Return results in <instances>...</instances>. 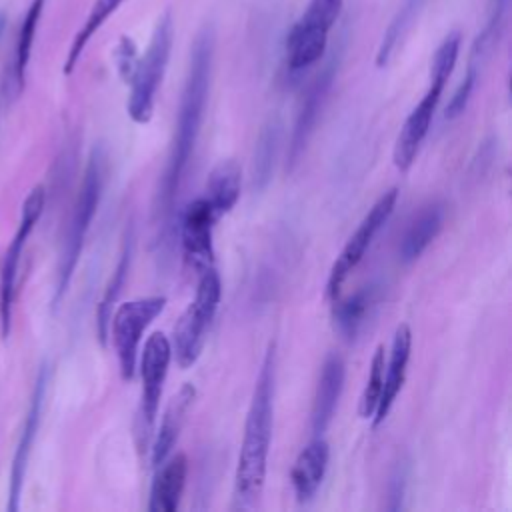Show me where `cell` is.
Listing matches in <instances>:
<instances>
[{
    "label": "cell",
    "instance_id": "obj_16",
    "mask_svg": "<svg viewBox=\"0 0 512 512\" xmlns=\"http://www.w3.org/2000/svg\"><path fill=\"white\" fill-rule=\"evenodd\" d=\"M410 352H412V330H410L408 324H400L394 332V338H392V348H390L388 362L384 364L382 396H380L378 408L372 416L374 426H380L386 420V416L390 414V410L394 406V400H396L398 392L404 386Z\"/></svg>",
    "mask_w": 512,
    "mask_h": 512
},
{
    "label": "cell",
    "instance_id": "obj_15",
    "mask_svg": "<svg viewBox=\"0 0 512 512\" xmlns=\"http://www.w3.org/2000/svg\"><path fill=\"white\" fill-rule=\"evenodd\" d=\"M344 378H346V364L340 354L330 352L320 368L314 400H312V432L314 436H322L326 428L330 426L342 388H344Z\"/></svg>",
    "mask_w": 512,
    "mask_h": 512
},
{
    "label": "cell",
    "instance_id": "obj_31",
    "mask_svg": "<svg viewBox=\"0 0 512 512\" xmlns=\"http://www.w3.org/2000/svg\"><path fill=\"white\" fill-rule=\"evenodd\" d=\"M406 494V466H396V470L390 476L388 482V510H400L402 508V500Z\"/></svg>",
    "mask_w": 512,
    "mask_h": 512
},
{
    "label": "cell",
    "instance_id": "obj_9",
    "mask_svg": "<svg viewBox=\"0 0 512 512\" xmlns=\"http://www.w3.org/2000/svg\"><path fill=\"white\" fill-rule=\"evenodd\" d=\"M452 64L444 62V60H432L430 62V84L428 90L424 92V96L420 98V102L412 108V112L408 114V118L404 120L398 136H396V144H394V166L400 172L410 170V166L416 160V154L420 150V144L424 142L428 130H430V122L434 118L436 106L440 102V96L444 92V86L452 74Z\"/></svg>",
    "mask_w": 512,
    "mask_h": 512
},
{
    "label": "cell",
    "instance_id": "obj_6",
    "mask_svg": "<svg viewBox=\"0 0 512 512\" xmlns=\"http://www.w3.org/2000/svg\"><path fill=\"white\" fill-rule=\"evenodd\" d=\"M170 360H172V346L168 336L164 332L150 334L140 354L142 392H140V404L134 418V438L140 454L150 448V442L154 436L158 404H160L162 388L168 376Z\"/></svg>",
    "mask_w": 512,
    "mask_h": 512
},
{
    "label": "cell",
    "instance_id": "obj_19",
    "mask_svg": "<svg viewBox=\"0 0 512 512\" xmlns=\"http://www.w3.org/2000/svg\"><path fill=\"white\" fill-rule=\"evenodd\" d=\"M194 396H196V388L192 384H184L178 394L170 400V404L166 406V412L162 416V422H160V428L158 432L152 436V442H150V458H152V466L154 470L170 456L178 436H180V430L186 422V416H188V410L194 402Z\"/></svg>",
    "mask_w": 512,
    "mask_h": 512
},
{
    "label": "cell",
    "instance_id": "obj_3",
    "mask_svg": "<svg viewBox=\"0 0 512 512\" xmlns=\"http://www.w3.org/2000/svg\"><path fill=\"white\" fill-rule=\"evenodd\" d=\"M106 150L102 146H94L84 170V178L72 208V216L68 222L66 238H64V248L58 264V282H56V294H54V304L62 300L66 294L72 274L76 270L80 252L84 248V240L88 234V228L92 224V218L98 210L102 190L106 184Z\"/></svg>",
    "mask_w": 512,
    "mask_h": 512
},
{
    "label": "cell",
    "instance_id": "obj_2",
    "mask_svg": "<svg viewBox=\"0 0 512 512\" xmlns=\"http://www.w3.org/2000/svg\"><path fill=\"white\" fill-rule=\"evenodd\" d=\"M274 344L268 346L264 362L260 366L256 386L252 392L250 408L244 424V438L238 454L234 474V494L238 506H252L264 488L268 450L272 438L274 416V378H276Z\"/></svg>",
    "mask_w": 512,
    "mask_h": 512
},
{
    "label": "cell",
    "instance_id": "obj_27",
    "mask_svg": "<svg viewBox=\"0 0 512 512\" xmlns=\"http://www.w3.org/2000/svg\"><path fill=\"white\" fill-rule=\"evenodd\" d=\"M422 2H424V0H404V4L400 6L398 14H396L394 20L390 22L386 34L382 36L380 48H378V52H376V66H378V68H384V66L390 62V58H392V54H394L398 42L404 38V34H406L408 28L412 26V22H414V18H416V14H418Z\"/></svg>",
    "mask_w": 512,
    "mask_h": 512
},
{
    "label": "cell",
    "instance_id": "obj_32",
    "mask_svg": "<svg viewBox=\"0 0 512 512\" xmlns=\"http://www.w3.org/2000/svg\"><path fill=\"white\" fill-rule=\"evenodd\" d=\"M2 22H4V18L0 16V32H2Z\"/></svg>",
    "mask_w": 512,
    "mask_h": 512
},
{
    "label": "cell",
    "instance_id": "obj_21",
    "mask_svg": "<svg viewBox=\"0 0 512 512\" xmlns=\"http://www.w3.org/2000/svg\"><path fill=\"white\" fill-rule=\"evenodd\" d=\"M378 298V288L376 286H364L360 290H356L354 294L346 296L344 300H332V324L334 330L346 338L352 340L356 338V334L360 332V328L364 326L372 306L376 304Z\"/></svg>",
    "mask_w": 512,
    "mask_h": 512
},
{
    "label": "cell",
    "instance_id": "obj_30",
    "mask_svg": "<svg viewBox=\"0 0 512 512\" xmlns=\"http://www.w3.org/2000/svg\"><path fill=\"white\" fill-rule=\"evenodd\" d=\"M476 82H478V76L466 72L464 80L460 82V86L456 88V92L452 94V98H450V102H448V106H446V110H444V118L452 120V118L460 116V114L466 110V106H468V102H470V96H472V92H474Z\"/></svg>",
    "mask_w": 512,
    "mask_h": 512
},
{
    "label": "cell",
    "instance_id": "obj_20",
    "mask_svg": "<svg viewBox=\"0 0 512 512\" xmlns=\"http://www.w3.org/2000/svg\"><path fill=\"white\" fill-rule=\"evenodd\" d=\"M444 222V208L440 204L424 206L416 218L406 228L400 240V260L410 264L420 258V254L430 246V242L438 236Z\"/></svg>",
    "mask_w": 512,
    "mask_h": 512
},
{
    "label": "cell",
    "instance_id": "obj_29",
    "mask_svg": "<svg viewBox=\"0 0 512 512\" xmlns=\"http://www.w3.org/2000/svg\"><path fill=\"white\" fill-rule=\"evenodd\" d=\"M114 60H116V68L118 74L124 82H130L134 76V70L138 66V48L134 44V40L130 36H122L116 50H114Z\"/></svg>",
    "mask_w": 512,
    "mask_h": 512
},
{
    "label": "cell",
    "instance_id": "obj_11",
    "mask_svg": "<svg viewBox=\"0 0 512 512\" xmlns=\"http://www.w3.org/2000/svg\"><path fill=\"white\" fill-rule=\"evenodd\" d=\"M44 204H46L44 186L32 188V192L26 196V200L22 204L16 234H14V238L8 246L4 262H2V272H0V332H2V338H8V332H10L20 258H22V252H24V246L28 242L30 232L34 230L38 218L44 212Z\"/></svg>",
    "mask_w": 512,
    "mask_h": 512
},
{
    "label": "cell",
    "instance_id": "obj_12",
    "mask_svg": "<svg viewBox=\"0 0 512 512\" xmlns=\"http://www.w3.org/2000/svg\"><path fill=\"white\" fill-rule=\"evenodd\" d=\"M338 62H340V54H334L304 92L300 110L296 114L294 130L290 136V144H288V160H286L288 170H292L298 164L302 152L306 150V144L316 128V122L320 118L326 96L332 88V82H334V76L338 70Z\"/></svg>",
    "mask_w": 512,
    "mask_h": 512
},
{
    "label": "cell",
    "instance_id": "obj_28",
    "mask_svg": "<svg viewBox=\"0 0 512 512\" xmlns=\"http://www.w3.org/2000/svg\"><path fill=\"white\" fill-rule=\"evenodd\" d=\"M384 364H386L384 346H378L374 356H372L370 374H368L366 386H364L360 402H358V416L364 418V420L372 418L376 408H378V402H380V396H382V384H384Z\"/></svg>",
    "mask_w": 512,
    "mask_h": 512
},
{
    "label": "cell",
    "instance_id": "obj_7",
    "mask_svg": "<svg viewBox=\"0 0 512 512\" xmlns=\"http://www.w3.org/2000/svg\"><path fill=\"white\" fill-rule=\"evenodd\" d=\"M344 0H310L286 38V64L292 74L316 64L326 50L328 32L342 12Z\"/></svg>",
    "mask_w": 512,
    "mask_h": 512
},
{
    "label": "cell",
    "instance_id": "obj_26",
    "mask_svg": "<svg viewBox=\"0 0 512 512\" xmlns=\"http://www.w3.org/2000/svg\"><path fill=\"white\" fill-rule=\"evenodd\" d=\"M126 0H96L82 24V28L78 30V34L72 40V46L68 50L66 62H64V74H72L76 62L80 60L86 44L90 42V38L102 28V24L120 8V4Z\"/></svg>",
    "mask_w": 512,
    "mask_h": 512
},
{
    "label": "cell",
    "instance_id": "obj_4",
    "mask_svg": "<svg viewBox=\"0 0 512 512\" xmlns=\"http://www.w3.org/2000/svg\"><path fill=\"white\" fill-rule=\"evenodd\" d=\"M172 40H174V20L170 10H166L158 18L150 44L144 56H140L134 76L130 80V96H128L126 110L136 124H148L152 118L156 92L162 84L168 60H170Z\"/></svg>",
    "mask_w": 512,
    "mask_h": 512
},
{
    "label": "cell",
    "instance_id": "obj_1",
    "mask_svg": "<svg viewBox=\"0 0 512 512\" xmlns=\"http://www.w3.org/2000/svg\"><path fill=\"white\" fill-rule=\"evenodd\" d=\"M212 56H214V32L210 26H204L192 46L190 66L180 98L178 118L174 126L172 146L168 162L158 184L154 200V222H156V244L158 250L168 248L174 234V216H176V198L190 164L200 126L204 120L206 100L210 92L212 76Z\"/></svg>",
    "mask_w": 512,
    "mask_h": 512
},
{
    "label": "cell",
    "instance_id": "obj_8",
    "mask_svg": "<svg viewBox=\"0 0 512 512\" xmlns=\"http://www.w3.org/2000/svg\"><path fill=\"white\" fill-rule=\"evenodd\" d=\"M164 306L166 296H144L120 304L110 316V332L122 380L128 382L134 378L142 334L152 324V320L164 310Z\"/></svg>",
    "mask_w": 512,
    "mask_h": 512
},
{
    "label": "cell",
    "instance_id": "obj_5",
    "mask_svg": "<svg viewBox=\"0 0 512 512\" xmlns=\"http://www.w3.org/2000/svg\"><path fill=\"white\" fill-rule=\"evenodd\" d=\"M222 296V280L214 266L200 272V280L196 286V296L180 316L174 326V338L170 342L172 356L176 358L180 368H190L206 342V330L216 316L218 304Z\"/></svg>",
    "mask_w": 512,
    "mask_h": 512
},
{
    "label": "cell",
    "instance_id": "obj_23",
    "mask_svg": "<svg viewBox=\"0 0 512 512\" xmlns=\"http://www.w3.org/2000/svg\"><path fill=\"white\" fill-rule=\"evenodd\" d=\"M282 140V120L278 116H272L260 130L252 154V188L256 192L264 190L268 182L272 180L274 164L278 158Z\"/></svg>",
    "mask_w": 512,
    "mask_h": 512
},
{
    "label": "cell",
    "instance_id": "obj_17",
    "mask_svg": "<svg viewBox=\"0 0 512 512\" xmlns=\"http://www.w3.org/2000/svg\"><path fill=\"white\" fill-rule=\"evenodd\" d=\"M330 446L322 436H314L294 460L290 470V482L298 502H308L318 492L324 474L328 470Z\"/></svg>",
    "mask_w": 512,
    "mask_h": 512
},
{
    "label": "cell",
    "instance_id": "obj_18",
    "mask_svg": "<svg viewBox=\"0 0 512 512\" xmlns=\"http://www.w3.org/2000/svg\"><path fill=\"white\" fill-rule=\"evenodd\" d=\"M188 476V458L178 452L168 456L154 474L148 510L150 512H174L180 506Z\"/></svg>",
    "mask_w": 512,
    "mask_h": 512
},
{
    "label": "cell",
    "instance_id": "obj_10",
    "mask_svg": "<svg viewBox=\"0 0 512 512\" xmlns=\"http://www.w3.org/2000/svg\"><path fill=\"white\" fill-rule=\"evenodd\" d=\"M396 200H398V188H390L388 192H384L374 202V206L368 210V214L362 218V222L358 224L354 234L348 238V242L344 244L342 252L334 260L330 274H328V282H326V298L328 300H336L340 296V290H342L348 274L360 264V260L364 258L366 250L370 248L374 236L380 232V228L392 216V212L396 208Z\"/></svg>",
    "mask_w": 512,
    "mask_h": 512
},
{
    "label": "cell",
    "instance_id": "obj_22",
    "mask_svg": "<svg viewBox=\"0 0 512 512\" xmlns=\"http://www.w3.org/2000/svg\"><path fill=\"white\" fill-rule=\"evenodd\" d=\"M132 254H134V230L132 226L126 230L124 236V244H122V252L118 258V264L112 272V278L108 280L106 288H104V296L98 304L96 310V332H98V340L102 344H106L108 338V328H110V316H112V308L124 288V282L128 278V270H130V262H132Z\"/></svg>",
    "mask_w": 512,
    "mask_h": 512
},
{
    "label": "cell",
    "instance_id": "obj_13",
    "mask_svg": "<svg viewBox=\"0 0 512 512\" xmlns=\"http://www.w3.org/2000/svg\"><path fill=\"white\" fill-rule=\"evenodd\" d=\"M220 216L206 196L192 200L180 216V240L186 260L196 270H206L214 264L212 232Z\"/></svg>",
    "mask_w": 512,
    "mask_h": 512
},
{
    "label": "cell",
    "instance_id": "obj_14",
    "mask_svg": "<svg viewBox=\"0 0 512 512\" xmlns=\"http://www.w3.org/2000/svg\"><path fill=\"white\" fill-rule=\"evenodd\" d=\"M46 388H48V366L42 364L38 376H36V384H34V392H32V400H30V408L24 420V428L14 452V460H12V470H10V490H8V512H16L18 504H20V494H22V486H24V476H26V466H28V458L32 452V444L38 432V424H40V416H42V406H44V398H46Z\"/></svg>",
    "mask_w": 512,
    "mask_h": 512
},
{
    "label": "cell",
    "instance_id": "obj_25",
    "mask_svg": "<svg viewBox=\"0 0 512 512\" xmlns=\"http://www.w3.org/2000/svg\"><path fill=\"white\" fill-rule=\"evenodd\" d=\"M46 0H32L28 6V12L22 20L20 32H18V40H16V50H14V62H12V78L10 84L14 88V96H18L24 88V78H26V68L30 62V52H32V44H34V36H36V28L42 16Z\"/></svg>",
    "mask_w": 512,
    "mask_h": 512
},
{
    "label": "cell",
    "instance_id": "obj_24",
    "mask_svg": "<svg viewBox=\"0 0 512 512\" xmlns=\"http://www.w3.org/2000/svg\"><path fill=\"white\" fill-rule=\"evenodd\" d=\"M242 172L236 160H222L216 164L206 180V198L218 216L228 214L240 198Z\"/></svg>",
    "mask_w": 512,
    "mask_h": 512
}]
</instances>
